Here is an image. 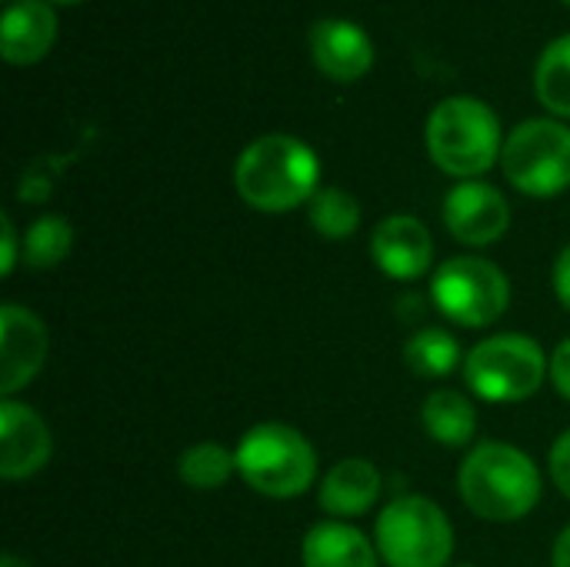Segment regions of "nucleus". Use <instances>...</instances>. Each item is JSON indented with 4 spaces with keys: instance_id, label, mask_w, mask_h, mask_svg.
Segmentation results:
<instances>
[{
    "instance_id": "nucleus-1",
    "label": "nucleus",
    "mask_w": 570,
    "mask_h": 567,
    "mask_svg": "<svg viewBox=\"0 0 570 567\" xmlns=\"http://www.w3.org/2000/svg\"><path fill=\"white\" fill-rule=\"evenodd\" d=\"M234 187L254 211L287 214L321 190V157L301 137L264 134L240 150Z\"/></svg>"
},
{
    "instance_id": "nucleus-5",
    "label": "nucleus",
    "mask_w": 570,
    "mask_h": 567,
    "mask_svg": "<svg viewBox=\"0 0 570 567\" xmlns=\"http://www.w3.org/2000/svg\"><path fill=\"white\" fill-rule=\"evenodd\" d=\"M374 548L387 567H448L454 555V525L438 501L404 495L377 515Z\"/></svg>"
},
{
    "instance_id": "nucleus-20",
    "label": "nucleus",
    "mask_w": 570,
    "mask_h": 567,
    "mask_svg": "<svg viewBox=\"0 0 570 567\" xmlns=\"http://www.w3.org/2000/svg\"><path fill=\"white\" fill-rule=\"evenodd\" d=\"M234 471H237L234 451H227L224 444H214V441L190 444L177 458V478L194 491H220L234 478Z\"/></svg>"
},
{
    "instance_id": "nucleus-9",
    "label": "nucleus",
    "mask_w": 570,
    "mask_h": 567,
    "mask_svg": "<svg viewBox=\"0 0 570 567\" xmlns=\"http://www.w3.org/2000/svg\"><path fill=\"white\" fill-rule=\"evenodd\" d=\"M444 227L464 247H491L511 227V204L494 184L461 180L444 197Z\"/></svg>"
},
{
    "instance_id": "nucleus-25",
    "label": "nucleus",
    "mask_w": 570,
    "mask_h": 567,
    "mask_svg": "<svg viewBox=\"0 0 570 567\" xmlns=\"http://www.w3.org/2000/svg\"><path fill=\"white\" fill-rule=\"evenodd\" d=\"M0 234H3V244H0V251H3L0 274H3V277H10V274H13V267H17V254H23V244H17V231H13L10 214H0Z\"/></svg>"
},
{
    "instance_id": "nucleus-13",
    "label": "nucleus",
    "mask_w": 570,
    "mask_h": 567,
    "mask_svg": "<svg viewBox=\"0 0 570 567\" xmlns=\"http://www.w3.org/2000/svg\"><path fill=\"white\" fill-rule=\"evenodd\" d=\"M311 57L331 80H361L374 63V43L364 27L344 17H321L311 23Z\"/></svg>"
},
{
    "instance_id": "nucleus-22",
    "label": "nucleus",
    "mask_w": 570,
    "mask_h": 567,
    "mask_svg": "<svg viewBox=\"0 0 570 567\" xmlns=\"http://www.w3.org/2000/svg\"><path fill=\"white\" fill-rule=\"evenodd\" d=\"M73 247V227L60 214H43L37 217L27 234H23V264L33 271H50L57 267Z\"/></svg>"
},
{
    "instance_id": "nucleus-12",
    "label": "nucleus",
    "mask_w": 570,
    "mask_h": 567,
    "mask_svg": "<svg viewBox=\"0 0 570 567\" xmlns=\"http://www.w3.org/2000/svg\"><path fill=\"white\" fill-rule=\"evenodd\" d=\"M53 454V438L47 421L13 401L3 398L0 401V475L3 481H23L33 478Z\"/></svg>"
},
{
    "instance_id": "nucleus-27",
    "label": "nucleus",
    "mask_w": 570,
    "mask_h": 567,
    "mask_svg": "<svg viewBox=\"0 0 570 567\" xmlns=\"http://www.w3.org/2000/svg\"><path fill=\"white\" fill-rule=\"evenodd\" d=\"M551 565L570 567V525L558 535V541H554V548H551Z\"/></svg>"
},
{
    "instance_id": "nucleus-31",
    "label": "nucleus",
    "mask_w": 570,
    "mask_h": 567,
    "mask_svg": "<svg viewBox=\"0 0 570 567\" xmlns=\"http://www.w3.org/2000/svg\"><path fill=\"white\" fill-rule=\"evenodd\" d=\"M564 3H570V0H564Z\"/></svg>"
},
{
    "instance_id": "nucleus-17",
    "label": "nucleus",
    "mask_w": 570,
    "mask_h": 567,
    "mask_svg": "<svg viewBox=\"0 0 570 567\" xmlns=\"http://www.w3.org/2000/svg\"><path fill=\"white\" fill-rule=\"evenodd\" d=\"M421 424L428 438L444 448H464L478 434V408L468 394L454 388H438L421 404Z\"/></svg>"
},
{
    "instance_id": "nucleus-11",
    "label": "nucleus",
    "mask_w": 570,
    "mask_h": 567,
    "mask_svg": "<svg viewBox=\"0 0 570 567\" xmlns=\"http://www.w3.org/2000/svg\"><path fill=\"white\" fill-rule=\"evenodd\" d=\"M371 257L391 281H421L434 261V241L428 224L417 221L414 214L384 217L371 234Z\"/></svg>"
},
{
    "instance_id": "nucleus-32",
    "label": "nucleus",
    "mask_w": 570,
    "mask_h": 567,
    "mask_svg": "<svg viewBox=\"0 0 570 567\" xmlns=\"http://www.w3.org/2000/svg\"><path fill=\"white\" fill-rule=\"evenodd\" d=\"M7 3H10V0H7Z\"/></svg>"
},
{
    "instance_id": "nucleus-29",
    "label": "nucleus",
    "mask_w": 570,
    "mask_h": 567,
    "mask_svg": "<svg viewBox=\"0 0 570 567\" xmlns=\"http://www.w3.org/2000/svg\"><path fill=\"white\" fill-rule=\"evenodd\" d=\"M53 3H77V0H53Z\"/></svg>"
},
{
    "instance_id": "nucleus-30",
    "label": "nucleus",
    "mask_w": 570,
    "mask_h": 567,
    "mask_svg": "<svg viewBox=\"0 0 570 567\" xmlns=\"http://www.w3.org/2000/svg\"><path fill=\"white\" fill-rule=\"evenodd\" d=\"M458 567H474V565H458Z\"/></svg>"
},
{
    "instance_id": "nucleus-23",
    "label": "nucleus",
    "mask_w": 570,
    "mask_h": 567,
    "mask_svg": "<svg viewBox=\"0 0 570 567\" xmlns=\"http://www.w3.org/2000/svg\"><path fill=\"white\" fill-rule=\"evenodd\" d=\"M548 468H551V481H554V488H558L564 498H570V431H564V434L551 444Z\"/></svg>"
},
{
    "instance_id": "nucleus-14",
    "label": "nucleus",
    "mask_w": 570,
    "mask_h": 567,
    "mask_svg": "<svg viewBox=\"0 0 570 567\" xmlns=\"http://www.w3.org/2000/svg\"><path fill=\"white\" fill-rule=\"evenodd\" d=\"M57 40V13L47 0H10L0 20V53L13 67L37 63Z\"/></svg>"
},
{
    "instance_id": "nucleus-26",
    "label": "nucleus",
    "mask_w": 570,
    "mask_h": 567,
    "mask_svg": "<svg viewBox=\"0 0 570 567\" xmlns=\"http://www.w3.org/2000/svg\"><path fill=\"white\" fill-rule=\"evenodd\" d=\"M551 284H554V294H558V301L564 304L570 311V244L558 254V261H554V271H551Z\"/></svg>"
},
{
    "instance_id": "nucleus-28",
    "label": "nucleus",
    "mask_w": 570,
    "mask_h": 567,
    "mask_svg": "<svg viewBox=\"0 0 570 567\" xmlns=\"http://www.w3.org/2000/svg\"><path fill=\"white\" fill-rule=\"evenodd\" d=\"M0 567H30V565H27V561H20L17 555H3V558H0Z\"/></svg>"
},
{
    "instance_id": "nucleus-16",
    "label": "nucleus",
    "mask_w": 570,
    "mask_h": 567,
    "mask_svg": "<svg viewBox=\"0 0 570 567\" xmlns=\"http://www.w3.org/2000/svg\"><path fill=\"white\" fill-rule=\"evenodd\" d=\"M301 561L304 567H377L381 555L347 521H317L304 541H301Z\"/></svg>"
},
{
    "instance_id": "nucleus-2",
    "label": "nucleus",
    "mask_w": 570,
    "mask_h": 567,
    "mask_svg": "<svg viewBox=\"0 0 570 567\" xmlns=\"http://www.w3.org/2000/svg\"><path fill=\"white\" fill-rule=\"evenodd\" d=\"M458 491L478 518L511 525L538 508L541 471L521 448L484 441L461 461Z\"/></svg>"
},
{
    "instance_id": "nucleus-21",
    "label": "nucleus",
    "mask_w": 570,
    "mask_h": 567,
    "mask_svg": "<svg viewBox=\"0 0 570 567\" xmlns=\"http://www.w3.org/2000/svg\"><path fill=\"white\" fill-rule=\"evenodd\" d=\"M311 227L327 241H344L361 227V204L344 187H321L307 204Z\"/></svg>"
},
{
    "instance_id": "nucleus-10",
    "label": "nucleus",
    "mask_w": 570,
    "mask_h": 567,
    "mask_svg": "<svg viewBox=\"0 0 570 567\" xmlns=\"http://www.w3.org/2000/svg\"><path fill=\"white\" fill-rule=\"evenodd\" d=\"M50 348V334L43 321L20 307V304H3L0 311V394L13 398L23 391L43 368Z\"/></svg>"
},
{
    "instance_id": "nucleus-3",
    "label": "nucleus",
    "mask_w": 570,
    "mask_h": 567,
    "mask_svg": "<svg viewBox=\"0 0 570 567\" xmlns=\"http://www.w3.org/2000/svg\"><path fill=\"white\" fill-rule=\"evenodd\" d=\"M431 160L461 180H478L501 160L504 137L498 114L478 97H448L441 100L424 127Z\"/></svg>"
},
{
    "instance_id": "nucleus-18",
    "label": "nucleus",
    "mask_w": 570,
    "mask_h": 567,
    "mask_svg": "<svg viewBox=\"0 0 570 567\" xmlns=\"http://www.w3.org/2000/svg\"><path fill=\"white\" fill-rule=\"evenodd\" d=\"M404 364L417 378H431V381L448 378L461 364V344L444 328H421L404 344Z\"/></svg>"
},
{
    "instance_id": "nucleus-7",
    "label": "nucleus",
    "mask_w": 570,
    "mask_h": 567,
    "mask_svg": "<svg viewBox=\"0 0 570 567\" xmlns=\"http://www.w3.org/2000/svg\"><path fill=\"white\" fill-rule=\"evenodd\" d=\"M431 301L448 321L468 331L491 328L511 307V281L494 261L478 254H458L434 271Z\"/></svg>"
},
{
    "instance_id": "nucleus-24",
    "label": "nucleus",
    "mask_w": 570,
    "mask_h": 567,
    "mask_svg": "<svg viewBox=\"0 0 570 567\" xmlns=\"http://www.w3.org/2000/svg\"><path fill=\"white\" fill-rule=\"evenodd\" d=\"M548 378H551L554 391H558L564 401H570V338L554 348V354H551V368H548Z\"/></svg>"
},
{
    "instance_id": "nucleus-4",
    "label": "nucleus",
    "mask_w": 570,
    "mask_h": 567,
    "mask_svg": "<svg viewBox=\"0 0 570 567\" xmlns=\"http://www.w3.org/2000/svg\"><path fill=\"white\" fill-rule=\"evenodd\" d=\"M234 458H237V475L244 478V485L274 501L301 498L317 478L314 444L297 428L281 424V421L254 424L240 438Z\"/></svg>"
},
{
    "instance_id": "nucleus-6",
    "label": "nucleus",
    "mask_w": 570,
    "mask_h": 567,
    "mask_svg": "<svg viewBox=\"0 0 570 567\" xmlns=\"http://www.w3.org/2000/svg\"><path fill=\"white\" fill-rule=\"evenodd\" d=\"M551 358L528 334H494L464 358L468 388L488 404H521L534 398L548 378Z\"/></svg>"
},
{
    "instance_id": "nucleus-19",
    "label": "nucleus",
    "mask_w": 570,
    "mask_h": 567,
    "mask_svg": "<svg viewBox=\"0 0 570 567\" xmlns=\"http://www.w3.org/2000/svg\"><path fill=\"white\" fill-rule=\"evenodd\" d=\"M534 90L554 117H570V33L554 37L541 50L534 67Z\"/></svg>"
},
{
    "instance_id": "nucleus-8",
    "label": "nucleus",
    "mask_w": 570,
    "mask_h": 567,
    "mask_svg": "<svg viewBox=\"0 0 570 567\" xmlns=\"http://www.w3.org/2000/svg\"><path fill=\"white\" fill-rule=\"evenodd\" d=\"M504 177L528 197H558L570 187V127L554 117L518 124L501 150Z\"/></svg>"
},
{
    "instance_id": "nucleus-15",
    "label": "nucleus",
    "mask_w": 570,
    "mask_h": 567,
    "mask_svg": "<svg viewBox=\"0 0 570 567\" xmlns=\"http://www.w3.org/2000/svg\"><path fill=\"white\" fill-rule=\"evenodd\" d=\"M381 498V471L367 458H344L337 461L324 478L317 491V505L334 518H361L367 515Z\"/></svg>"
}]
</instances>
